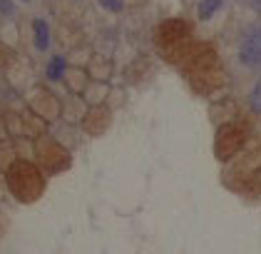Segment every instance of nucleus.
I'll return each mask as SVG.
<instances>
[{
    "mask_svg": "<svg viewBox=\"0 0 261 254\" xmlns=\"http://www.w3.org/2000/svg\"><path fill=\"white\" fill-rule=\"evenodd\" d=\"M249 102H251V110H254V112H261V80L256 82V85H254Z\"/></svg>",
    "mask_w": 261,
    "mask_h": 254,
    "instance_id": "obj_5",
    "label": "nucleus"
},
{
    "mask_svg": "<svg viewBox=\"0 0 261 254\" xmlns=\"http://www.w3.org/2000/svg\"><path fill=\"white\" fill-rule=\"evenodd\" d=\"M239 60L246 67H259L261 65V25H254V28L246 30L239 48Z\"/></svg>",
    "mask_w": 261,
    "mask_h": 254,
    "instance_id": "obj_1",
    "label": "nucleus"
},
{
    "mask_svg": "<svg viewBox=\"0 0 261 254\" xmlns=\"http://www.w3.org/2000/svg\"><path fill=\"white\" fill-rule=\"evenodd\" d=\"M254 8H256V10L261 13V0H254Z\"/></svg>",
    "mask_w": 261,
    "mask_h": 254,
    "instance_id": "obj_7",
    "label": "nucleus"
},
{
    "mask_svg": "<svg viewBox=\"0 0 261 254\" xmlns=\"http://www.w3.org/2000/svg\"><path fill=\"white\" fill-rule=\"evenodd\" d=\"M33 30H35V45H38V50H47V45H50V30H47V22H45V20H35Z\"/></svg>",
    "mask_w": 261,
    "mask_h": 254,
    "instance_id": "obj_2",
    "label": "nucleus"
},
{
    "mask_svg": "<svg viewBox=\"0 0 261 254\" xmlns=\"http://www.w3.org/2000/svg\"><path fill=\"white\" fill-rule=\"evenodd\" d=\"M100 5L105 10H112V13H120L124 8V0H100Z\"/></svg>",
    "mask_w": 261,
    "mask_h": 254,
    "instance_id": "obj_6",
    "label": "nucleus"
},
{
    "mask_svg": "<svg viewBox=\"0 0 261 254\" xmlns=\"http://www.w3.org/2000/svg\"><path fill=\"white\" fill-rule=\"evenodd\" d=\"M219 8H221V0H201V3H199V18L201 20L212 18Z\"/></svg>",
    "mask_w": 261,
    "mask_h": 254,
    "instance_id": "obj_3",
    "label": "nucleus"
},
{
    "mask_svg": "<svg viewBox=\"0 0 261 254\" xmlns=\"http://www.w3.org/2000/svg\"><path fill=\"white\" fill-rule=\"evenodd\" d=\"M65 60L62 58H53L50 60V65H47V78L50 80H60L62 78V73H65Z\"/></svg>",
    "mask_w": 261,
    "mask_h": 254,
    "instance_id": "obj_4",
    "label": "nucleus"
}]
</instances>
